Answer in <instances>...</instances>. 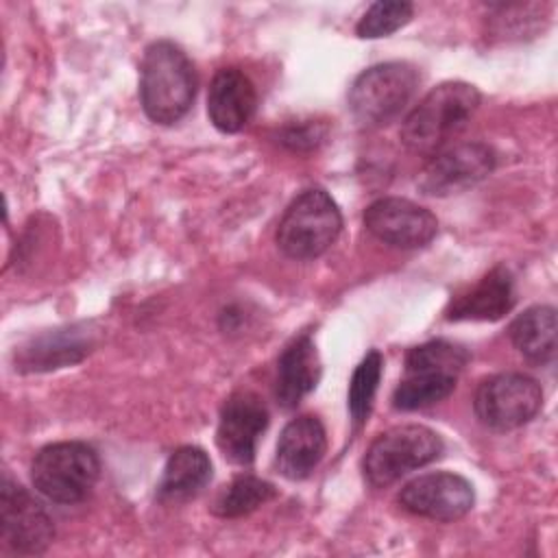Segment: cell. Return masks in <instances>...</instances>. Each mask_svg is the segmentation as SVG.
<instances>
[{
	"instance_id": "1",
	"label": "cell",
	"mask_w": 558,
	"mask_h": 558,
	"mask_svg": "<svg viewBox=\"0 0 558 558\" xmlns=\"http://www.w3.org/2000/svg\"><path fill=\"white\" fill-rule=\"evenodd\" d=\"M198 87L190 57L172 41H155L140 65V100L157 124L179 122L194 102Z\"/></svg>"
},
{
	"instance_id": "2",
	"label": "cell",
	"mask_w": 558,
	"mask_h": 558,
	"mask_svg": "<svg viewBox=\"0 0 558 558\" xmlns=\"http://www.w3.org/2000/svg\"><path fill=\"white\" fill-rule=\"evenodd\" d=\"M480 107V92L464 81H447L425 94L401 124V142L418 155H434L464 129Z\"/></svg>"
},
{
	"instance_id": "3",
	"label": "cell",
	"mask_w": 558,
	"mask_h": 558,
	"mask_svg": "<svg viewBox=\"0 0 558 558\" xmlns=\"http://www.w3.org/2000/svg\"><path fill=\"white\" fill-rule=\"evenodd\" d=\"M100 475L98 453L78 440L46 445L31 464V480L37 493L54 504L83 501Z\"/></svg>"
},
{
	"instance_id": "4",
	"label": "cell",
	"mask_w": 558,
	"mask_h": 558,
	"mask_svg": "<svg viewBox=\"0 0 558 558\" xmlns=\"http://www.w3.org/2000/svg\"><path fill=\"white\" fill-rule=\"evenodd\" d=\"M342 216L336 201L320 187L301 192L277 227V246L290 259H314L338 238Z\"/></svg>"
},
{
	"instance_id": "5",
	"label": "cell",
	"mask_w": 558,
	"mask_h": 558,
	"mask_svg": "<svg viewBox=\"0 0 558 558\" xmlns=\"http://www.w3.org/2000/svg\"><path fill=\"white\" fill-rule=\"evenodd\" d=\"M442 438L425 425H397L379 434L364 456V477L371 486H390L410 471L440 458Z\"/></svg>"
},
{
	"instance_id": "6",
	"label": "cell",
	"mask_w": 558,
	"mask_h": 558,
	"mask_svg": "<svg viewBox=\"0 0 558 558\" xmlns=\"http://www.w3.org/2000/svg\"><path fill=\"white\" fill-rule=\"evenodd\" d=\"M418 87L410 63L388 61L364 70L349 89V109L364 126H381L401 116Z\"/></svg>"
},
{
	"instance_id": "7",
	"label": "cell",
	"mask_w": 558,
	"mask_h": 558,
	"mask_svg": "<svg viewBox=\"0 0 558 558\" xmlns=\"http://www.w3.org/2000/svg\"><path fill=\"white\" fill-rule=\"evenodd\" d=\"M473 405L477 418L486 427L508 432L530 423L538 414L543 405V390L530 375L499 373L486 377L477 386Z\"/></svg>"
},
{
	"instance_id": "8",
	"label": "cell",
	"mask_w": 558,
	"mask_h": 558,
	"mask_svg": "<svg viewBox=\"0 0 558 558\" xmlns=\"http://www.w3.org/2000/svg\"><path fill=\"white\" fill-rule=\"evenodd\" d=\"M54 538V525L44 506L20 484L2 477L0 488V541L22 556H37Z\"/></svg>"
},
{
	"instance_id": "9",
	"label": "cell",
	"mask_w": 558,
	"mask_h": 558,
	"mask_svg": "<svg viewBox=\"0 0 558 558\" xmlns=\"http://www.w3.org/2000/svg\"><path fill=\"white\" fill-rule=\"evenodd\" d=\"M495 168V153L482 142H460L432 155L418 174V190L427 196H449L486 179Z\"/></svg>"
},
{
	"instance_id": "10",
	"label": "cell",
	"mask_w": 558,
	"mask_h": 558,
	"mask_svg": "<svg viewBox=\"0 0 558 558\" xmlns=\"http://www.w3.org/2000/svg\"><path fill=\"white\" fill-rule=\"evenodd\" d=\"M473 501L471 482L447 471L418 475L399 490V504L408 512L432 521L462 519L473 508Z\"/></svg>"
},
{
	"instance_id": "11",
	"label": "cell",
	"mask_w": 558,
	"mask_h": 558,
	"mask_svg": "<svg viewBox=\"0 0 558 558\" xmlns=\"http://www.w3.org/2000/svg\"><path fill=\"white\" fill-rule=\"evenodd\" d=\"M364 227L384 244L397 248H421L438 231L436 216L399 196H386L371 203L364 211Z\"/></svg>"
},
{
	"instance_id": "12",
	"label": "cell",
	"mask_w": 558,
	"mask_h": 558,
	"mask_svg": "<svg viewBox=\"0 0 558 558\" xmlns=\"http://www.w3.org/2000/svg\"><path fill=\"white\" fill-rule=\"evenodd\" d=\"M266 427L268 410L262 397L251 390H238L220 410L216 445L231 464L248 466L255 460L257 442Z\"/></svg>"
},
{
	"instance_id": "13",
	"label": "cell",
	"mask_w": 558,
	"mask_h": 558,
	"mask_svg": "<svg viewBox=\"0 0 558 558\" xmlns=\"http://www.w3.org/2000/svg\"><path fill=\"white\" fill-rule=\"evenodd\" d=\"M257 92L253 81L238 68H220L209 85L207 116L222 133L242 131L255 116Z\"/></svg>"
},
{
	"instance_id": "14",
	"label": "cell",
	"mask_w": 558,
	"mask_h": 558,
	"mask_svg": "<svg viewBox=\"0 0 558 558\" xmlns=\"http://www.w3.org/2000/svg\"><path fill=\"white\" fill-rule=\"evenodd\" d=\"M327 449V436L323 423L312 414H301L292 418L277 442V469L288 480L307 477Z\"/></svg>"
},
{
	"instance_id": "15",
	"label": "cell",
	"mask_w": 558,
	"mask_h": 558,
	"mask_svg": "<svg viewBox=\"0 0 558 558\" xmlns=\"http://www.w3.org/2000/svg\"><path fill=\"white\" fill-rule=\"evenodd\" d=\"M320 379V357L314 340L303 333L294 338L277 360L275 397L286 410L296 408Z\"/></svg>"
},
{
	"instance_id": "16",
	"label": "cell",
	"mask_w": 558,
	"mask_h": 558,
	"mask_svg": "<svg viewBox=\"0 0 558 558\" xmlns=\"http://www.w3.org/2000/svg\"><path fill=\"white\" fill-rule=\"evenodd\" d=\"M514 305L512 277L504 266L488 270L475 286L451 299L447 320H499Z\"/></svg>"
},
{
	"instance_id": "17",
	"label": "cell",
	"mask_w": 558,
	"mask_h": 558,
	"mask_svg": "<svg viewBox=\"0 0 558 558\" xmlns=\"http://www.w3.org/2000/svg\"><path fill=\"white\" fill-rule=\"evenodd\" d=\"M211 480V460L201 447H179L166 462L159 499L179 504L196 497Z\"/></svg>"
},
{
	"instance_id": "18",
	"label": "cell",
	"mask_w": 558,
	"mask_h": 558,
	"mask_svg": "<svg viewBox=\"0 0 558 558\" xmlns=\"http://www.w3.org/2000/svg\"><path fill=\"white\" fill-rule=\"evenodd\" d=\"M556 310L534 305L519 314L510 325V338L517 351L534 364H547L556 355Z\"/></svg>"
},
{
	"instance_id": "19",
	"label": "cell",
	"mask_w": 558,
	"mask_h": 558,
	"mask_svg": "<svg viewBox=\"0 0 558 558\" xmlns=\"http://www.w3.org/2000/svg\"><path fill=\"white\" fill-rule=\"evenodd\" d=\"M456 375L445 373H405L392 392L397 410H418L447 399L456 390Z\"/></svg>"
},
{
	"instance_id": "20",
	"label": "cell",
	"mask_w": 558,
	"mask_h": 558,
	"mask_svg": "<svg viewBox=\"0 0 558 558\" xmlns=\"http://www.w3.org/2000/svg\"><path fill=\"white\" fill-rule=\"evenodd\" d=\"M275 495L277 490L270 482L255 475H240L229 486H225V490H220L214 501V514L222 519L244 517L270 501Z\"/></svg>"
},
{
	"instance_id": "21",
	"label": "cell",
	"mask_w": 558,
	"mask_h": 558,
	"mask_svg": "<svg viewBox=\"0 0 558 558\" xmlns=\"http://www.w3.org/2000/svg\"><path fill=\"white\" fill-rule=\"evenodd\" d=\"M469 362V353L447 340H432L418 344L405 355V373H445L456 375Z\"/></svg>"
},
{
	"instance_id": "22",
	"label": "cell",
	"mask_w": 558,
	"mask_h": 558,
	"mask_svg": "<svg viewBox=\"0 0 558 558\" xmlns=\"http://www.w3.org/2000/svg\"><path fill=\"white\" fill-rule=\"evenodd\" d=\"M384 357L379 351H368L355 366L349 384V412L355 425H362L373 408V399L381 379Z\"/></svg>"
},
{
	"instance_id": "23",
	"label": "cell",
	"mask_w": 558,
	"mask_h": 558,
	"mask_svg": "<svg viewBox=\"0 0 558 558\" xmlns=\"http://www.w3.org/2000/svg\"><path fill=\"white\" fill-rule=\"evenodd\" d=\"M414 7L405 0H379L373 2L360 17L355 33L364 39L388 37L412 20Z\"/></svg>"
},
{
	"instance_id": "24",
	"label": "cell",
	"mask_w": 558,
	"mask_h": 558,
	"mask_svg": "<svg viewBox=\"0 0 558 558\" xmlns=\"http://www.w3.org/2000/svg\"><path fill=\"white\" fill-rule=\"evenodd\" d=\"M85 353L83 344L81 342H74L65 336L61 338H46V340H39L35 342L31 349H24V355H22V364L33 368V371H41V368H57L59 364L63 362H76L81 360Z\"/></svg>"
}]
</instances>
